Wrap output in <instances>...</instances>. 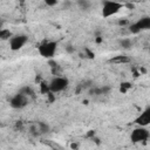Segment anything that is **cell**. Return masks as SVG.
Wrapping results in <instances>:
<instances>
[{
	"instance_id": "6da1fadb",
	"label": "cell",
	"mask_w": 150,
	"mask_h": 150,
	"mask_svg": "<svg viewBox=\"0 0 150 150\" xmlns=\"http://www.w3.org/2000/svg\"><path fill=\"white\" fill-rule=\"evenodd\" d=\"M123 4L117 2V1H104L102 4V11L101 14L103 18H110L116 15L122 8H123Z\"/></svg>"
},
{
	"instance_id": "7a4b0ae2",
	"label": "cell",
	"mask_w": 150,
	"mask_h": 150,
	"mask_svg": "<svg viewBox=\"0 0 150 150\" xmlns=\"http://www.w3.org/2000/svg\"><path fill=\"white\" fill-rule=\"evenodd\" d=\"M57 50V42L55 41H45L38 47L39 54L45 59H52Z\"/></svg>"
},
{
	"instance_id": "3957f363",
	"label": "cell",
	"mask_w": 150,
	"mask_h": 150,
	"mask_svg": "<svg viewBox=\"0 0 150 150\" xmlns=\"http://www.w3.org/2000/svg\"><path fill=\"white\" fill-rule=\"evenodd\" d=\"M69 84V81L67 77H63V76H56L54 77L49 84H48V91L50 94H56V93H60L62 90H64Z\"/></svg>"
},
{
	"instance_id": "277c9868",
	"label": "cell",
	"mask_w": 150,
	"mask_h": 150,
	"mask_svg": "<svg viewBox=\"0 0 150 150\" xmlns=\"http://www.w3.org/2000/svg\"><path fill=\"white\" fill-rule=\"evenodd\" d=\"M149 136H150V132L146 129V127H137L131 131L130 139L132 143H142L148 141Z\"/></svg>"
},
{
	"instance_id": "5b68a950",
	"label": "cell",
	"mask_w": 150,
	"mask_h": 150,
	"mask_svg": "<svg viewBox=\"0 0 150 150\" xmlns=\"http://www.w3.org/2000/svg\"><path fill=\"white\" fill-rule=\"evenodd\" d=\"M27 42H28V36L27 35L16 34V35H13L9 39V48L13 52H16V50H20Z\"/></svg>"
},
{
	"instance_id": "8992f818",
	"label": "cell",
	"mask_w": 150,
	"mask_h": 150,
	"mask_svg": "<svg viewBox=\"0 0 150 150\" xmlns=\"http://www.w3.org/2000/svg\"><path fill=\"white\" fill-rule=\"evenodd\" d=\"M149 28H150V18L144 16L130 26V32L131 33H138L141 30H145Z\"/></svg>"
},
{
	"instance_id": "52a82bcc",
	"label": "cell",
	"mask_w": 150,
	"mask_h": 150,
	"mask_svg": "<svg viewBox=\"0 0 150 150\" xmlns=\"http://www.w3.org/2000/svg\"><path fill=\"white\" fill-rule=\"evenodd\" d=\"M27 103H28L27 96H25V95H23V94H21V93H19V94L14 95V96L11 98V101H9L11 107H12V108H14V109H21V108L26 107V105H27Z\"/></svg>"
},
{
	"instance_id": "ba28073f",
	"label": "cell",
	"mask_w": 150,
	"mask_h": 150,
	"mask_svg": "<svg viewBox=\"0 0 150 150\" xmlns=\"http://www.w3.org/2000/svg\"><path fill=\"white\" fill-rule=\"evenodd\" d=\"M135 123L138 127H148L150 124V108H146L141 112V115L135 120Z\"/></svg>"
},
{
	"instance_id": "9c48e42d",
	"label": "cell",
	"mask_w": 150,
	"mask_h": 150,
	"mask_svg": "<svg viewBox=\"0 0 150 150\" xmlns=\"http://www.w3.org/2000/svg\"><path fill=\"white\" fill-rule=\"evenodd\" d=\"M13 36V34H12V32L9 30V29H7V28H2L1 30H0V40H8L9 41V39Z\"/></svg>"
},
{
	"instance_id": "30bf717a",
	"label": "cell",
	"mask_w": 150,
	"mask_h": 150,
	"mask_svg": "<svg viewBox=\"0 0 150 150\" xmlns=\"http://www.w3.org/2000/svg\"><path fill=\"white\" fill-rule=\"evenodd\" d=\"M120 45L122 46V48L129 49V48L132 47V41H131L130 39H122V40L120 41Z\"/></svg>"
},
{
	"instance_id": "8fae6325",
	"label": "cell",
	"mask_w": 150,
	"mask_h": 150,
	"mask_svg": "<svg viewBox=\"0 0 150 150\" xmlns=\"http://www.w3.org/2000/svg\"><path fill=\"white\" fill-rule=\"evenodd\" d=\"M131 86H130V83H128V82H124V83H122L121 84V91H127V89H129Z\"/></svg>"
},
{
	"instance_id": "7c38bea8",
	"label": "cell",
	"mask_w": 150,
	"mask_h": 150,
	"mask_svg": "<svg viewBox=\"0 0 150 150\" xmlns=\"http://www.w3.org/2000/svg\"><path fill=\"white\" fill-rule=\"evenodd\" d=\"M79 5H80V6H81L83 9H86V8H87V7H88L90 4H89L88 1H79Z\"/></svg>"
},
{
	"instance_id": "4fadbf2b",
	"label": "cell",
	"mask_w": 150,
	"mask_h": 150,
	"mask_svg": "<svg viewBox=\"0 0 150 150\" xmlns=\"http://www.w3.org/2000/svg\"><path fill=\"white\" fill-rule=\"evenodd\" d=\"M56 4H57V1H56V0H54V1L46 0V5H48V6H54V5H56Z\"/></svg>"
},
{
	"instance_id": "5bb4252c",
	"label": "cell",
	"mask_w": 150,
	"mask_h": 150,
	"mask_svg": "<svg viewBox=\"0 0 150 150\" xmlns=\"http://www.w3.org/2000/svg\"><path fill=\"white\" fill-rule=\"evenodd\" d=\"M1 29H2V22L0 21V30H1Z\"/></svg>"
}]
</instances>
